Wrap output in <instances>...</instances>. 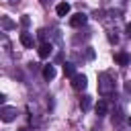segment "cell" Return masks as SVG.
I'll use <instances>...</instances> for the list:
<instances>
[{
    "label": "cell",
    "instance_id": "cell-1",
    "mask_svg": "<svg viewBox=\"0 0 131 131\" xmlns=\"http://www.w3.org/2000/svg\"><path fill=\"white\" fill-rule=\"evenodd\" d=\"M113 90H115V82L111 80V76H108L106 72H102V74L98 76V92H100L102 96H108Z\"/></svg>",
    "mask_w": 131,
    "mask_h": 131
},
{
    "label": "cell",
    "instance_id": "cell-2",
    "mask_svg": "<svg viewBox=\"0 0 131 131\" xmlns=\"http://www.w3.org/2000/svg\"><path fill=\"white\" fill-rule=\"evenodd\" d=\"M0 119H2L4 123L14 121V119H16V108H14V106H2V108H0Z\"/></svg>",
    "mask_w": 131,
    "mask_h": 131
},
{
    "label": "cell",
    "instance_id": "cell-3",
    "mask_svg": "<svg viewBox=\"0 0 131 131\" xmlns=\"http://www.w3.org/2000/svg\"><path fill=\"white\" fill-rule=\"evenodd\" d=\"M86 86H88V80H86L84 74H76V76L72 78V88H74V90H84Z\"/></svg>",
    "mask_w": 131,
    "mask_h": 131
},
{
    "label": "cell",
    "instance_id": "cell-4",
    "mask_svg": "<svg viewBox=\"0 0 131 131\" xmlns=\"http://www.w3.org/2000/svg\"><path fill=\"white\" fill-rule=\"evenodd\" d=\"M51 51H53V47H51V43H47V41H43V43L39 45V49H37V53H39V57H41V59L49 57V55H51Z\"/></svg>",
    "mask_w": 131,
    "mask_h": 131
},
{
    "label": "cell",
    "instance_id": "cell-5",
    "mask_svg": "<svg viewBox=\"0 0 131 131\" xmlns=\"http://www.w3.org/2000/svg\"><path fill=\"white\" fill-rule=\"evenodd\" d=\"M86 20H88V16H86L84 12H78V14H74V16L70 18V25H72V27H82V25H86Z\"/></svg>",
    "mask_w": 131,
    "mask_h": 131
},
{
    "label": "cell",
    "instance_id": "cell-6",
    "mask_svg": "<svg viewBox=\"0 0 131 131\" xmlns=\"http://www.w3.org/2000/svg\"><path fill=\"white\" fill-rule=\"evenodd\" d=\"M94 111H96V115H98V117H102V115H106V111H108V102L100 98V100L96 102V106H94Z\"/></svg>",
    "mask_w": 131,
    "mask_h": 131
},
{
    "label": "cell",
    "instance_id": "cell-7",
    "mask_svg": "<svg viewBox=\"0 0 131 131\" xmlns=\"http://www.w3.org/2000/svg\"><path fill=\"white\" fill-rule=\"evenodd\" d=\"M55 12H57V16H68L70 14V4L68 2H59L55 6Z\"/></svg>",
    "mask_w": 131,
    "mask_h": 131
},
{
    "label": "cell",
    "instance_id": "cell-8",
    "mask_svg": "<svg viewBox=\"0 0 131 131\" xmlns=\"http://www.w3.org/2000/svg\"><path fill=\"white\" fill-rule=\"evenodd\" d=\"M18 39H20V43H23L25 47H33V35H31V33H27V31H23Z\"/></svg>",
    "mask_w": 131,
    "mask_h": 131
},
{
    "label": "cell",
    "instance_id": "cell-9",
    "mask_svg": "<svg viewBox=\"0 0 131 131\" xmlns=\"http://www.w3.org/2000/svg\"><path fill=\"white\" fill-rule=\"evenodd\" d=\"M115 61L119 63V66H129V61H131V57L127 55V53H115Z\"/></svg>",
    "mask_w": 131,
    "mask_h": 131
},
{
    "label": "cell",
    "instance_id": "cell-10",
    "mask_svg": "<svg viewBox=\"0 0 131 131\" xmlns=\"http://www.w3.org/2000/svg\"><path fill=\"white\" fill-rule=\"evenodd\" d=\"M41 72H43V78H45V80H53V78H55V68H53V66H43Z\"/></svg>",
    "mask_w": 131,
    "mask_h": 131
},
{
    "label": "cell",
    "instance_id": "cell-11",
    "mask_svg": "<svg viewBox=\"0 0 131 131\" xmlns=\"http://www.w3.org/2000/svg\"><path fill=\"white\" fill-rule=\"evenodd\" d=\"M63 76H68V78H74V76H76L74 63H63Z\"/></svg>",
    "mask_w": 131,
    "mask_h": 131
},
{
    "label": "cell",
    "instance_id": "cell-12",
    "mask_svg": "<svg viewBox=\"0 0 131 131\" xmlns=\"http://www.w3.org/2000/svg\"><path fill=\"white\" fill-rule=\"evenodd\" d=\"M90 102H92V98H90L88 94L80 96V108H82V111H88V108H90Z\"/></svg>",
    "mask_w": 131,
    "mask_h": 131
},
{
    "label": "cell",
    "instance_id": "cell-13",
    "mask_svg": "<svg viewBox=\"0 0 131 131\" xmlns=\"http://www.w3.org/2000/svg\"><path fill=\"white\" fill-rule=\"evenodd\" d=\"M2 25H4V29H12V27H14V23H12L10 18H6V16L2 18Z\"/></svg>",
    "mask_w": 131,
    "mask_h": 131
},
{
    "label": "cell",
    "instance_id": "cell-14",
    "mask_svg": "<svg viewBox=\"0 0 131 131\" xmlns=\"http://www.w3.org/2000/svg\"><path fill=\"white\" fill-rule=\"evenodd\" d=\"M20 23H23V25L27 27V25H29V16H23V18H20Z\"/></svg>",
    "mask_w": 131,
    "mask_h": 131
},
{
    "label": "cell",
    "instance_id": "cell-15",
    "mask_svg": "<svg viewBox=\"0 0 131 131\" xmlns=\"http://www.w3.org/2000/svg\"><path fill=\"white\" fill-rule=\"evenodd\" d=\"M127 35H129V37H131V23H129V25H127Z\"/></svg>",
    "mask_w": 131,
    "mask_h": 131
},
{
    "label": "cell",
    "instance_id": "cell-16",
    "mask_svg": "<svg viewBox=\"0 0 131 131\" xmlns=\"http://www.w3.org/2000/svg\"><path fill=\"white\" fill-rule=\"evenodd\" d=\"M129 125H131V115H129Z\"/></svg>",
    "mask_w": 131,
    "mask_h": 131
}]
</instances>
